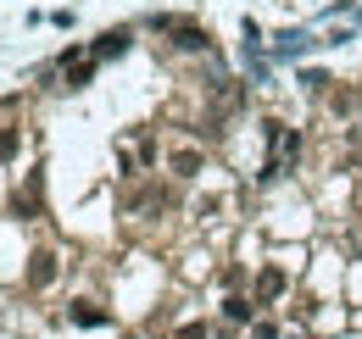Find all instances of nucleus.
<instances>
[{
	"instance_id": "f257e3e1",
	"label": "nucleus",
	"mask_w": 362,
	"mask_h": 339,
	"mask_svg": "<svg viewBox=\"0 0 362 339\" xmlns=\"http://www.w3.org/2000/svg\"><path fill=\"white\" fill-rule=\"evenodd\" d=\"M50 278H56V256H50V251H34V261H28V284H34V290H45Z\"/></svg>"
},
{
	"instance_id": "f03ea898",
	"label": "nucleus",
	"mask_w": 362,
	"mask_h": 339,
	"mask_svg": "<svg viewBox=\"0 0 362 339\" xmlns=\"http://www.w3.org/2000/svg\"><path fill=\"white\" fill-rule=\"evenodd\" d=\"M123 44H129V28H112V34H100V40H95V56H117Z\"/></svg>"
},
{
	"instance_id": "7ed1b4c3",
	"label": "nucleus",
	"mask_w": 362,
	"mask_h": 339,
	"mask_svg": "<svg viewBox=\"0 0 362 339\" xmlns=\"http://www.w3.org/2000/svg\"><path fill=\"white\" fill-rule=\"evenodd\" d=\"M279 290H284V273H279V267H268V273H262V284H257V295H262V300H273Z\"/></svg>"
},
{
	"instance_id": "20e7f679",
	"label": "nucleus",
	"mask_w": 362,
	"mask_h": 339,
	"mask_svg": "<svg viewBox=\"0 0 362 339\" xmlns=\"http://www.w3.org/2000/svg\"><path fill=\"white\" fill-rule=\"evenodd\" d=\"M173 172H179V178H195V172H201V156H195V150H179V156H173Z\"/></svg>"
},
{
	"instance_id": "39448f33",
	"label": "nucleus",
	"mask_w": 362,
	"mask_h": 339,
	"mask_svg": "<svg viewBox=\"0 0 362 339\" xmlns=\"http://www.w3.org/2000/svg\"><path fill=\"white\" fill-rule=\"evenodd\" d=\"M73 317H78V323H106V311L90 306V300H78V306H73Z\"/></svg>"
},
{
	"instance_id": "423d86ee",
	"label": "nucleus",
	"mask_w": 362,
	"mask_h": 339,
	"mask_svg": "<svg viewBox=\"0 0 362 339\" xmlns=\"http://www.w3.org/2000/svg\"><path fill=\"white\" fill-rule=\"evenodd\" d=\"M17 156V128H0V162Z\"/></svg>"
},
{
	"instance_id": "0eeeda50",
	"label": "nucleus",
	"mask_w": 362,
	"mask_h": 339,
	"mask_svg": "<svg viewBox=\"0 0 362 339\" xmlns=\"http://www.w3.org/2000/svg\"><path fill=\"white\" fill-rule=\"evenodd\" d=\"M90 73H95L90 61H78V67H73V73H67V89H84V84H90Z\"/></svg>"
},
{
	"instance_id": "6e6552de",
	"label": "nucleus",
	"mask_w": 362,
	"mask_h": 339,
	"mask_svg": "<svg viewBox=\"0 0 362 339\" xmlns=\"http://www.w3.org/2000/svg\"><path fill=\"white\" fill-rule=\"evenodd\" d=\"M173 339H206V328H201V323H184V328H179Z\"/></svg>"
},
{
	"instance_id": "1a4fd4ad",
	"label": "nucleus",
	"mask_w": 362,
	"mask_h": 339,
	"mask_svg": "<svg viewBox=\"0 0 362 339\" xmlns=\"http://www.w3.org/2000/svg\"><path fill=\"white\" fill-rule=\"evenodd\" d=\"M257 339H279V334H273V328H257Z\"/></svg>"
}]
</instances>
